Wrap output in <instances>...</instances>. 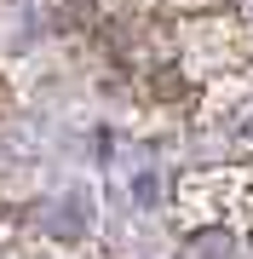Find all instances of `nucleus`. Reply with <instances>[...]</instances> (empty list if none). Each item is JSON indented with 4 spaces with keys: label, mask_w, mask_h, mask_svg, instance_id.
<instances>
[{
    "label": "nucleus",
    "mask_w": 253,
    "mask_h": 259,
    "mask_svg": "<svg viewBox=\"0 0 253 259\" xmlns=\"http://www.w3.org/2000/svg\"><path fill=\"white\" fill-rule=\"evenodd\" d=\"M69 23L138 104L178 121H213L253 93L236 0H69Z\"/></svg>",
    "instance_id": "1"
},
{
    "label": "nucleus",
    "mask_w": 253,
    "mask_h": 259,
    "mask_svg": "<svg viewBox=\"0 0 253 259\" xmlns=\"http://www.w3.org/2000/svg\"><path fill=\"white\" fill-rule=\"evenodd\" d=\"M6 104H12V87H6V75H0V115H6Z\"/></svg>",
    "instance_id": "2"
}]
</instances>
